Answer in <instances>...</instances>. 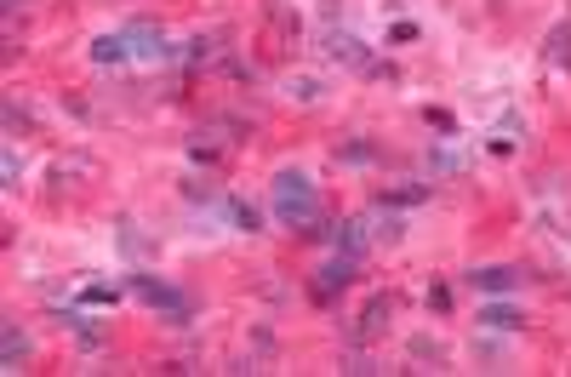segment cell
<instances>
[{
	"label": "cell",
	"instance_id": "cell-1",
	"mask_svg": "<svg viewBox=\"0 0 571 377\" xmlns=\"http://www.w3.org/2000/svg\"><path fill=\"white\" fill-rule=\"evenodd\" d=\"M269 195H275V218L286 223V229L315 235V223H320V189H315V178H309V172H297V166L275 172Z\"/></svg>",
	"mask_w": 571,
	"mask_h": 377
},
{
	"label": "cell",
	"instance_id": "cell-2",
	"mask_svg": "<svg viewBox=\"0 0 571 377\" xmlns=\"http://www.w3.org/2000/svg\"><path fill=\"white\" fill-rule=\"evenodd\" d=\"M132 292H138V298L149 303L155 315H166V320H189V315H195V303L183 298V292H178V286H172V280H155V275H132Z\"/></svg>",
	"mask_w": 571,
	"mask_h": 377
},
{
	"label": "cell",
	"instance_id": "cell-3",
	"mask_svg": "<svg viewBox=\"0 0 571 377\" xmlns=\"http://www.w3.org/2000/svg\"><path fill=\"white\" fill-rule=\"evenodd\" d=\"M126 40H132V58H138V63H172V58H178V46L160 35L155 23H132Z\"/></svg>",
	"mask_w": 571,
	"mask_h": 377
},
{
	"label": "cell",
	"instance_id": "cell-4",
	"mask_svg": "<svg viewBox=\"0 0 571 377\" xmlns=\"http://www.w3.org/2000/svg\"><path fill=\"white\" fill-rule=\"evenodd\" d=\"M469 286L474 292H486V298H509L514 286H520V269H509V263H486V269H469Z\"/></svg>",
	"mask_w": 571,
	"mask_h": 377
},
{
	"label": "cell",
	"instance_id": "cell-5",
	"mask_svg": "<svg viewBox=\"0 0 571 377\" xmlns=\"http://www.w3.org/2000/svg\"><path fill=\"white\" fill-rule=\"evenodd\" d=\"M326 235H332V246L343 252V258H366V246L377 240L372 229H366V218H343V223H332Z\"/></svg>",
	"mask_w": 571,
	"mask_h": 377
},
{
	"label": "cell",
	"instance_id": "cell-6",
	"mask_svg": "<svg viewBox=\"0 0 571 377\" xmlns=\"http://www.w3.org/2000/svg\"><path fill=\"white\" fill-rule=\"evenodd\" d=\"M92 63H98V69H120V63H132V40H126V29L92 40Z\"/></svg>",
	"mask_w": 571,
	"mask_h": 377
},
{
	"label": "cell",
	"instance_id": "cell-7",
	"mask_svg": "<svg viewBox=\"0 0 571 377\" xmlns=\"http://www.w3.org/2000/svg\"><path fill=\"white\" fill-rule=\"evenodd\" d=\"M23 360H29V338H23V326H0V372H23Z\"/></svg>",
	"mask_w": 571,
	"mask_h": 377
},
{
	"label": "cell",
	"instance_id": "cell-8",
	"mask_svg": "<svg viewBox=\"0 0 571 377\" xmlns=\"http://www.w3.org/2000/svg\"><path fill=\"white\" fill-rule=\"evenodd\" d=\"M355 263H360V258H343V252H337V258L326 263V269H320V280H315V292H320V298H332V292H343V286L355 280Z\"/></svg>",
	"mask_w": 571,
	"mask_h": 377
},
{
	"label": "cell",
	"instance_id": "cell-9",
	"mask_svg": "<svg viewBox=\"0 0 571 377\" xmlns=\"http://www.w3.org/2000/svg\"><path fill=\"white\" fill-rule=\"evenodd\" d=\"M480 326H486V332H520L526 315H520L514 303H480Z\"/></svg>",
	"mask_w": 571,
	"mask_h": 377
},
{
	"label": "cell",
	"instance_id": "cell-10",
	"mask_svg": "<svg viewBox=\"0 0 571 377\" xmlns=\"http://www.w3.org/2000/svg\"><path fill=\"white\" fill-rule=\"evenodd\" d=\"M223 212H229V218H235V229H246V235H252V229H263V218H257V206H246V200H223Z\"/></svg>",
	"mask_w": 571,
	"mask_h": 377
},
{
	"label": "cell",
	"instance_id": "cell-11",
	"mask_svg": "<svg viewBox=\"0 0 571 377\" xmlns=\"http://www.w3.org/2000/svg\"><path fill=\"white\" fill-rule=\"evenodd\" d=\"M383 315H394V298H372V309L360 320V338H377V332H383Z\"/></svg>",
	"mask_w": 571,
	"mask_h": 377
},
{
	"label": "cell",
	"instance_id": "cell-12",
	"mask_svg": "<svg viewBox=\"0 0 571 377\" xmlns=\"http://www.w3.org/2000/svg\"><path fill=\"white\" fill-rule=\"evenodd\" d=\"M80 298L98 303V309H109V303H120V286H103V280H92V286H80Z\"/></svg>",
	"mask_w": 571,
	"mask_h": 377
},
{
	"label": "cell",
	"instance_id": "cell-13",
	"mask_svg": "<svg viewBox=\"0 0 571 377\" xmlns=\"http://www.w3.org/2000/svg\"><path fill=\"white\" fill-rule=\"evenodd\" d=\"M0 178H6V189H18V178H23V155L6 143V155H0Z\"/></svg>",
	"mask_w": 571,
	"mask_h": 377
},
{
	"label": "cell",
	"instance_id": "cell-14",
	"mask_svg": "<svg viewBox=\"0 0 571 377\" xmlns=\"http://www.w3.org/2000/svg\"><path fill=\"white\" fill-rule=\"evenodd\" d=\"M549 58L554 63H571V23H560V29L549 35Z\"/></svg>",
	"mask_w": 571,
	"mask_h": 377
},
{
	"label": "cell",
	"instance_id": "cell-15",
	"mask_svg": "<svg viewBox=\"0 0 571 377\" xmlns=\"http://www.w3.org/2000/svg\"><path fill=\"white\" fill-rule=\"evenodd\" d=\"M417 200H429V183H406V189H394L383 206H417Z\"/></svg>",
	"mask_w": 571,
	"mask_h": 377
},
{
	"label": "cell",
	"instance_id": "cell-16",
	"mask_svg": "<svg viewBox=\"0 0 571 377\" xmlns=\"http://www.w3.org/2000/svg\"><path fill=\"white\" fill-rule=\"evenodd\" d=\"M332 52L337 58H349V63H366V46H360L355 35H332Z\"/></svg>",
	"mask_w": 571,
	"mask_h": 377
},
{
	"label": "cell",
	"instance_id": "cell-17",
	"mask_svg": "<svg viewBox=\"0 0 571 377\" xmlns=\"http://www.w3.org/2000/svg\"><path fill=\"white\" fill-rule=\"evenodd\" d=\"M429 166H434V172H463V155H452V149H434Z\"/></svg>",
	"mask_w": 571,
	"mask_h": 377
},
{
	"label": "cell",
	"instance_id": "cell-18",
	"mask_svg": "<svg viewBox=\"0 0 571 377\" xmlns=\"http://www.w3.org/2000/svg\"><path fill=\"white\" fill-rule=\"evenodd\" d=\"M292 98H303V103H315V98H320V86H315V80H292Z\"/></svg>",
	"mask_w": 571,
	"mask_h": 377
}]
</instances>
